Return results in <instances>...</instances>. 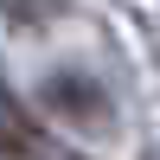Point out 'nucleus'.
I'll return each mask as SVG.
<instances>
[{"label":"nucleus","mask_w":160,"mask_h":160,"mask_svg":"<svg viewBox=\"0 0 160 160\" xmlns=\"http://www.w3.org/2000/svg\"><path fill=\"white\" fill-rule=\"evenodd\" d=\"M45 102H51L58 115H77V122H102V115H109L102 90L90 83L83 71H51V77H45Z\"/></svg>","instance_id":"obj_1"},{"label":"nucleus","mask_w":160,"mask_h":160,"mask_svg":"<svg viewBox=\"0 0 160 160\" xmlns=\"http://www.w3.org/2000/svg\"><path fill=\"white\" fill-rule=\"evenodd\" d=\"M64 7H71V0H0V13H7L13 26H51Z\"/></svg>","instance_id":"obj_2"},{"label":"nucleus","mask_w":160,"mask_h":160,"mask_svg":"<svg viewBox=\"0 0 160 160\" xmlns=\"http://www.w3.org/2000/svg\"><path fill=\"white\" fill-rule=\"evenodd\" d=\"M0 102H7V90H0Z\"/></svg>","instance_id":"obj_3"},{"label":"nucleus","mask_w":160,"mask_h":160,"mask_svg":"<svg viewBox=\"0 0 160 160\" xmlns=\"http://www.w3.org/2000/svg\"><path fill=\"white\" fill-rule=\"evenodd\" d=\"M154 160H160V148H154Z\"/></svg>","instance_id":"obj_4"}]
</instances>
